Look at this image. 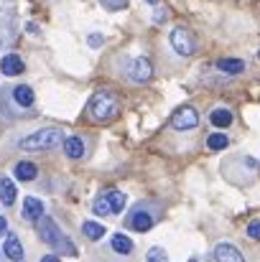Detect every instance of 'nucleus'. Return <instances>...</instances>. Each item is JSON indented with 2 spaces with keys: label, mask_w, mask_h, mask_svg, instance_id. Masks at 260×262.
<instances>
[{
  "label": "nucleus",
  "mask_w": 260,
  "mask_h": 262,
  "mask_svg": "<svg viewBox=\"0 0 260 262\" xmlns=\"http://www.w3.org/2000/svg\"><path fill=\"white\" fill-rule=\"evenodd\" d=\"M38 234H41V239H44L49 247H54L56 252L69 255V257H77V247H74L64 234H62V229L56 227V222H54V219L41 216V219H38Z\"/></svg>",
  "instance_id": "f257e3e1"
},
{
  "label": "nucleus",
  "mask_w": 260,
  "mask_h": 262,
  "mask_svg": "<svg viewBox=\"0 0 260 262\" xmlns=\"http://www.w3.org/2000/svg\"><path fill=\"white\" fill-rule=\"evenodd\" d=\"M62 140H64V133L62 130H56V127H46V130H36V133H31V135H26L21 143H18V148L21 150H54V148H59L62 145Z\"/></svg>",
  "instance_id": "f03ea898"
},
{
  "label": "nucleus",
  "mask_w": 260,
  "mask_h": 262,
  "mask_svg": "<svg viewBox=\"0 0 260 262\" xmlns=\"http://www.w3.org/2000/svg\"><path fill=\"white\" fill-rule=\"evenodd\" d=\"M89 112H92L94 120H99V122H110L112 117H117V112H120V102H117L115 94H110L107 89H102V92H97V94L92 97V102H89Z\"/></svg>",
  "instance_id": "7ed1b4c3"
},
{
  "label": "nucleus",
  "mask_w": 260,
  "mask_h": 262,
  "mask_svg": "<svg viewBox=\"0 0 260 262\" xmlns=\"http://www.w3.org/2000/svg\"><path fill=\"white\" fill-rule=\"evenodd\" d=\"M171 46L178 56H191L196 51V41H194L191 31L184 28V26H176L171 31Z\"/></svg>",
  "instance_id": "20e7f679"
},
{
  "label": "nucleus",
  "mask_w": 260,
  "mask_h": 262,
  "mask_svg": "<svg viewBox=\"0 0 260 262\" xmlns=\"http://www.w3.org/2000/svg\"><path fill=\"white\" fill-rule=\"evenodd\" d=\"M171 125L176 130H194L199 125V112L194 107H178L171 115Z\"/></svg>",
  "instance_id": "39448f33"
},
{
  "label": "nucleus",
  "mask_w": 260,
  "mask_h": 262,
  "mask_svg": "<svg viewBox=\"0 0 260 262\" xmlns=\"http://www.w3.org/2000/svg\"><path fill=\"white\" fill-rule=\"evenodd\" d=\"M214 260L217 262H245V257L240 255V250L230 242H219L214 247Z\"/></svg>",
  "instance_id": "423d86ee"
},
{
  "label": "nucleus",
  "mask_w": 260,
  "mask_h": 262,
  "mask_svg": "<svg viewBox=\"0 0 260 262\" xmlns=\"http://www.w3.org/2000/svg\"><path fill=\"white\" fill-rule=\"evenodd\" d=\"M151 74H153V67H151V61L148 59H135L133 61V67H130V79L133 82H138V84H143V82H148L151 79Z\"/></svg>",
  "instance_id": "0eeeda50"
},
{
  "label": "nucleus",
  "mask_w": 260,
  "mask_h": 262,
  "mask_svg": "<svg viewBox=\"0 0 260 262\" xmlns=\"http://www.w3.org/2000/svg\"><path fill=\"white\" fill-rule=\"evenodd\" d=\"M23 69H26V64H23V59H21L18 54H8V56L0 59V72H3L5 77H15V74H21Z\"/></svg>",
  "instance_id": "6e6552de"
},
{
  "label": "nucleus",
  "mask_w": 260,
  "mask_h": 262,
  "mask_svg": "<svg viewBox=\"0 0 260 262\" xmlns=\"http://www.w3.org/2000/svg\"><path fill=\"white\" fill-rule=\"evenodd\" d=\"M3 252L8 255V260H13V262L23 260V245H21V239L15 234H8L5 237V245H3Z\"/></svg>",
  "instance_id": "1a4fd4ad"
},
{
  "label": "nucleus",
  "mask_w": 260,
  "mask_h": 262,
  "mask_svg": "<svg viewBox=\"0 0 260 262\" xmlns=\"http://www.w3.org/2000/svg\"><path fill=\"white\" fill-rule=\"evenodd\" d=\"M23 216H26L28 222L41 219V216H44V204H41L38 199H33V196L23 199Z\"/></svg>",
  "instance_id": "9d476101"
},
{
  "label": "nucleus",
  "mask_w": 260,
  "mask_h": 262,
  "mask_svg": "<svg viewBox=\"0 0 260 262\" xmlns=\"http://www.w3.org/2000/svg\"><path fill=\"white\" fill-rule=\"evenodd\" d=\"M217 69H219L222 74L235 77V74H243V72H245V61H243V59H219V61H217Z\"/></svg>",
  "instance_id": "9b49d317"
},
{
  "label": "nucleus",
  "mask_w": 260,
  "mask_h": 262,
  "mask_svg": "<svg viewBox=\"0 0 260 262\" xmlns=\"http://www.w3.org/2000/svg\"><path fill=\"white\" fill-rule=\"evenodd\" d=\"M209 120H212V125L214 127H230L232 125V112L227 110V107H214L212 112H209Z\"/></svg>",
  "instance_id": "f8f14e48"
},
{
  "label": "nucleus",
  "mask_w": 260,
  "mask_h": 262,
  "mask_svg": "<svg viewBox=\"0 0 260 262\" xmlns=\"http://www.w3.org/2000/svg\"><path fill=\"white\" fill-rule=\"evenodd\" d=\"M130 227H133L135 232H148V229L153 227V216H151L148 211L138 209V211L133 214V219H130Z\"/></svg>",
  "instance_id": "ddd939ff"
},
{
  "label": "nucleus",
  "mask_w": 260,
  "mask_h": 262,
  "mask_svg": "<svg viewBox=\"0 0 260 262\" xmlns=\"http://www.w3.org/2000/svg\"><path fill=\"white\" fill-rule=\"evenodd\" d=\"M64 153H67L69 158H82V156H85V140L77 138V135L67 138V140H64Z\"/></svg>",
  "instance_id": "4468645a"
},
{
  "label": "nucleus",
  "mask_w": 260,
  "mask_h": 262,
  "mask_svg": "<svg viewBox=\"0 0 260 262\" xmlns=\"http://www.w3.org/2000/svg\"><path fill=\"white\" fill-rule=\"evenodd\" d=\"M13 97H15V102L21 107H31L36 102V94H33V89L28 87V84H18V87L13 89Z\"/></svg>",
  "instance_id": "2eb2a0df"
},
{
  "label": "nucleus",
  "mask_w": 260,
  "mask_h": 262,
  "mask_svg": "<svg viewBox=\"0 0 260 262\" xmlns=\"http://www.w3.org/2000/svg\"><path fill=\"white\" fill-rule=\"evenodd\" d=\"M15 186H13V181L10 178H0V201L5 204V206H13L15 204Z\"/></svg>",
  "instance_id": "dca6fc26"
},
{
  "label": "nucleus",
  "mask_w": 260,
  "mask_h": 262,
  "mask_svg": "<svg viewBox=\"0 0 260 262\" xmlns=\"http://www.w3.org/2000/svg\"><path fill=\"white\" fill-rule=\"evenodd\" d=\"M13 173L18 181H33L36 173H38V168L33 166V163H28V161H21V163H15V168H13Z\"/></svg>",
  "instance_id": "f3484780"
},
{
  "label": "nucleus",
  "mask_w": 260,
  "mask_h": 262,
  "mask_svg": "<svg viewBox=\"0 0 260 262\" xmlns=\"http://www.w3.org/2000/svg\"><path fill=\"white\" fill-rule=\"evenodd\" d=\"M112 250L120 252V255H130V252H133L130 237H125V234H112Z\"/></svg>",
  "instance_id": "a211bd4d"
},
{
  "label": "nucleus",
  "mask_w": 260,
  "mask_h": 262,
  "mask_svg": "<svg viewBox=\"0 0 260 262\" xmlns=\"http://www.w3.org/2000/svg\"><path fill=\"white\" fill-rule=\"evenodd\" d=\"M82 232H85L87 239H92V242H97V239H102V234H107L105 227L97 224V222H85V224H82Z\"/></svg>",
  "instance_id": "6ab92c4d"
},
{
  "label": "nucleus",
  "mask_w": 260,
  "mask_h": 262,
  "mask_svg": "<svg viewBox=\"0 0 260 262\" xmlns=\"http://www.w3.org/2000/svg\"><path fill=\"white\" fill-rule=\"evenodd\" d=\"M227 145H230V140H227L225 133H212V135L207 138V148H209V150H225Z\"/></svg>",
  "instance_id": "aec40b11"
},
{
  "label": "nucleus",
  "mask_w": 260,
  "mask_h": 262,
  "mask_svg": "<svg viewBox=\"0 0 260 262\" xmlns=\"http://www.w3.org/2000/svg\"><path fill=\"white\" fill-rule=\"evenodd\" d=\"M107 199H110L112 214H120L123 206H125V193H123V191H107Z\"/></svg>",
  "instance_id": "412c9836"
},
{
  "label": "nucleus",
  "mask_w": 260,
  "mask_h": 262,
  "mask_svg": "<svg viewBox=\"0 0 260 262\" xmlns=\"http://www.w3.org/2000/svg\"><path fill=\"white\" fill-rule=\"evenodd\" d=\"M146 260L148 262H166L169 260V255H166V250H164V247H151V250H148V255H146Z\"/></svg>",
  "instance_id": "4be33fe9"
},
{
  "label": "nucleus",
  "mask_w": 260,
  "mask_h": 262,
  "mask_svg": "<svg viewBox=\"0 0 260 262\" xmlns=\"http://www.w3.org/2000/svg\"><path fill=\"white\" fill-rule=\"evenodd\" d=\"M94 214H112V206H110L107 193H105V196H99V199L94 201Z\"/></svg>",
  "instance_id": "5701e85b"
},
{
  "label": "nucleus",
  "mask_w": 260,
  "mask_h": 262,
  "mask_svg": "<svg viewBox=\"0 0 260 262\" xmlns=\"http://www.w3.org/2000/svg\"><path fill=\"white\" fill-rule=\"evenodd\" d=\"M248 237H250V239H260V222H250V227H248Z\"/></svg>",
  "instance_id": "b1692460"
},
{
  "label": "nucleus",
  "mask_w": 260,
  "mask_h": 262,
  "mask_svg": "<svg viewBox=\"0 0 260 262\" xmlns=\"http://www.w3.org/2000/svg\"><path fill=\"white\" fill-rule=\"evenodd\" d=\"M102 3H105V5L110 8V10H117V8H123V5H125L128 0H102Z\"/></svg>",
  "instance_id": "393cba45"
},
{
  "label": "nucleus",
  "mask_w": 260,
  "mask_h": 262,
  "mask_svg": "<svg viewBox=\"0 0 260 262\" xmlns=\"http://www.w3.org/2000/svg\"><path fill=\"white\" fill-rule=\"evenodd\" d=\"M89 43H92V46H99L102 38H99V36H89Z\"/></svg>",
  "instance_id": "a878e982"
},
{
  "label": "nucleus",
  "mask_w": 260,
  "mask_h": 262,
  "mask_svg": "<svg viewBox=\"0 0 260 262\" xmlns=\"http://www.w3.org/2000/svg\"><path fill=\"white\" fill-rule=\"evenodd\" d=\"M41 262H62V260H59L56 255H46V257H44V260H41Z\"/></svg>",
  "instance_id": "bb28decb"
},
{
  "label": "nucleus",
  "mask_w": 260,
  "mask_h": 262,
  "mask_svg": "<svg viewBox=\"0 0 260 262\" xmlns=\"http://www.w3.org/2000/svg\"><path fill=\"white\" fill-rule=\"evenodd\" d=\"M8 229V222H5V216H0V234Z\"/></svg>",
  "instance_id": "cd10ccee"
},
{
  "label": "nucleus",
  "mask_w": 260,
  "mask_h": 262,
  "mask_svg": "<svg viewBox=\"0 0 260 262\" xmlns=\"http://www.w3.org/2000/svg\"><path fill=\"white\" fill-rule=\"evenodd\" d=\"M189 262H199V257H191V260H189Z\"/></svg>",
  "instance_id": "c85d7f7f"
},
{
  "label": "nucleus",
  "mask_w": 260,
  "mask_h": 262,
  "mask_svg": "<svg viewBox=\"0 0 260 262\" xmlns=\"http://www.w3.org/2000/svg\"><path fill=\"white\" fill-rule=\"evenodd\" d=\"M148 3H156V0H148Z\"/></svg>",
  "instance_id": "c756f323"
}]
</instances>
